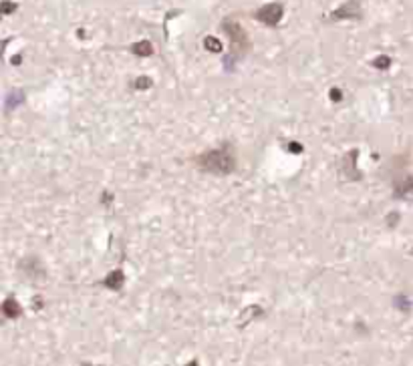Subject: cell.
<instances>
[{
    "label": "cell",
    "mask_w": 413,
    "mask_h": 366,
    "mask_svg": "<svg viewBox=\"0 0 413 366\" xmlns=\"http://www.w3.org/2000/svg\"><path fill=\"white\" fill-rule=\"evenodd\" d=\"M195 165L206 173L214 175H230L236 169V153L232 145H222L216 149H208L195 157Z\"/></svg>",
    "instance_id": "6da1fadb"
},
{
    "label": "cell",
    "mask_w": 413,
    "mask_h": 366,
    "mask_svg": "<svg viewBox=\"0 0 413 366\" xmlns=\"http://www.w3.org/2000/svg\"><path fill=\"white\" fill-rule=\"evenodd\" d=\"M361 19V0H349L331 14V21H359Z\"/></svg>",
    "instance_id": "277c9868"
},
{
    "label": "cell",
    "mask_w": 413,
    "mask_h": 366,
    "mask_svg": "<svg viewBox=\"0 0 413 366\" xmlns=\"http://www.w3.org/2000/svg\"><path fill=\"white\" fill-rule=\"evenodd\" d=\"M331 99H333V101H337V99H341V91H337V89H333V91H331Z\"/></svg>",
    "instance_id": "7c38bea8"
},
{
    "label": "cell",
    "mask_w": 413,
    "mask_h": 366,
    "mask_svg": "<svg viewBox=\"0 0 413 366\" xmlns=\"http://www.w3.org/2000/svg\"><path fill=\"white\" fill-rule=\"evenodd\" d=\"M2 312H4V316H6V318H19V316H21V312H23V308H21V304L16 302V298L9 296L6 300H4V304H2Z\"/></svg>",
    "instance_id": "5b68a950"
},
{
    "label": "cell",
    "mask_w": 413,
    "mask_h": 366,
    "mask_svg": "<svg viewBox=\"0 0 413 366\" xmlns=\"http://www.w3.org/2000/svg\"><path fill=\"white\" fill-rule=\"evenodd\" d=\"M204 46H206L208 51H212V53H222V43H220L216 36H206Z\"/></svg>",
    "instance_id": "ba28073f"
},
{
    "label": "cell",
    "mask_w": 413,
    "mask_h": 366,
    "mask_svg": "<svg viewBox=\"0 0 413 366\" xmlns=\"http://www.w3.org/2000/svg\"><path fill=\"white\" fill-rule=\"evenodd\" d=\"M136 85H138V89H150V87H151V79H146V77H141V79L136 80Z\"/></svg>",
    "instance_id": "30bf717a"
},
{
    "label": "cell",
    "mask_w": 413,
    "mask_h": 366,
    "mask_svg": "<svg viewBox=\"0 0 413 366\" xmlns=\"http://www.w3.org/2000/svg\"><path fill=\"white\" fill-rule=\"evenodd\" d=\"M254 16L266 26H276L285 16V6L278 4V2H270V4H264L262 9H258Z\"/></svg>",
    "instance_id": "3957f363"
},
{
    "label": "cell",
    "mask_w": 413,
    "mask_h": 366,
    "mask_svg": "<svg viewBox=\"0 0 413 366\" xmlns=\"http://www.w3.org/2000/svg\"><path fill=\"white\" fill-rule=\"evenodd\" d=\"M389 63H391V61L387 57H379L377 61L373 63V65H375L377 69H387V67H389Z\"/></svg>",
    "instance_id": "9c48e42d"
},
{
    "label": "cell",
    "mask_w": 413,
    "mask_h": 366,
    "mask_svg": "<svg viewBox=\"0 0 413 366\" xmlns=\"http://www.w3.org/2000/svg\"><path fill=\"white\" fill-rule=\"evenodd\" d=\"M222 28L226 31V35L230 36V43H232V61H234V58L244 57V53H246L248 46H250V41H248L246 31H244L236 21H232V19H226L224 24H222ZM232 61L226 65L228 69H232Z\"/></svg>",
    "instance_id": "7a4b0ae2"
},
{
    "label": "cell",
    "mask_w": 413,
    "mask_h": 366,
    "mask_svg": "<svg viewBox=\"0 0 413 366\" xmlns=\"http://www.w3.org/2000/svg\"><path fill=\"white\" fill-rule=\"evenodd\" d=\"M2 11H4V14H11L12 11H16V4H12L9 0H4V2H2Z\"/></svg>",
    "instance_id": "8fae6325"
},
{
    "label": "cell",
    "mask_w": 413,
    "mask_h": 366,
    "mask_svg": "<svg viewBox=\"0 0 413 366\" xmlns=\"http://www.w3.org/2000/svg\"><path fill=\"white\" fill-rule=\"evenodd\" d=\"M131 51L138 57H150V55H153V46H151L150 41H139V43L131 46Z\"/></svg>",
    "instance_id": "52a82bcc"
},
{
    "label": "cell",
    "mask_w": 413,
    "mask_h": 366,
    "mask_svg": "<svg viewBox=\"0 0 413 366\" xmlns=\"http://www.w3.org/2000/svg\"><path fill=\"white\" fill-rule=\"evenodd\" d=\"M103 284L107 288H111V290H121L123 284H126V274H123L121 270H115L113 274H109L105 278Z\"/></svg>",
    "instance_id": "8992f818"
}]
</instances>
